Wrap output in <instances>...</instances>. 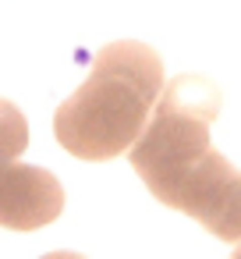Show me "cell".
I'll return each instance as SVG.
<instances>
[{"instance_id":"6da1fadb","label":"cell","mask_w":241,"mask_h":259,"mask_svg":"<svg viewBox=\"0 0 241 259\" xmlns=\"http://www.w3.org/2000/svg\"><path fill=\"white\" fill-rule=\"evenodd\" d=\"M163 93V61L135 39L107 43L89 78L57 107L54 135L78 160H114L128 153Z\"/></svg>"},{"instance_id":"7a4b0ae2","label":"cell","mask_w":241,"mask_h":259,"mask_svg":"<svg viewBox=\"0 0 241 259\" xmlns=\"http://www.w3.org/2000/svg\"><path fill=\"white\" fill-rule=\"evenodd\" d=\"M170 209L188 213L220 241H241V170L213 146L138 174Z\"/></svg>"},{"instance_id":"3957f363","label":"cell","mask_w":241,"mask_h":259,"mask_svg":"<svg viewBox=\"0 0 241 259\" xmlns=\"http://www.w3.org/2000/svg\"><path fill=\"white\" fill-rule=\"evenodd\" d=\"M64 213L61 181L32 163H0V227L39 231Z\"/></svg>"},{"instance_id":"277c9868","label":"cell","mask_w":241,"mask_h":259,"mask_svg":"<svg viewBox=\"0 0 241 259\" xmlns=\"http://www.w3.org/2000/svg\"><path fill=\"white\" fill-rule=\"evenodd\" d=\"M29 146V124L25 114L11 103L0 100V163H15Z\"/></svg>"},{"instance_id":"5b68a950","label":"cell","mask_w":241,"mask_h":259,"mask_svg":"<svg viewBox=\"0 0 241 259\" xmlns=\"http://www.w3.org/2000/svg\"><path fill=\"white\" fill-rule=\"evenodd\" d=\"M43 259H85V255H78V252H46Z\"/></svg>"},{"instance_id":"8992f818","label":"cell","mask_w":241,"mask_h":259,"mask_svg":"<svg viewBox=\"0 0 241 259\" xmlns=\"http://www.w3.org/2000/svg\"><path fill=\"white\" fill-rule=\"evenodd\" d=\"M230 259H241V241L234 245V255H230Z\"/></svg>"}]
</instances>
